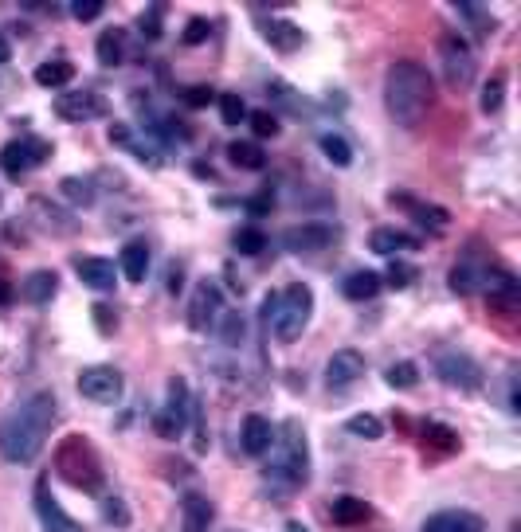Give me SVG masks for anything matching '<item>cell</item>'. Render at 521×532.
<instances>
[{"label": "cell", "mask_w": 521, "mask_h": 532, "mask_svg": "<svg viewBox=\"0 0 521 532\" xmlns=\"http://www.w3.org/2000/svg\"><path fill=\"white\" fill-rule=\"evenodd\" d=\"M63 196H67V200H83V204H91V200H95V192H91V180H79V177L63 180Z\"/></svg>", "instance_id": "cell-40"}, {"label": "cell", "mask_w": 521, "mask_h": 532, "mask_svg": "<svg viewBox=\"0 0 521 532\" xmlns=\"http://www.w3.org/2000/svg\"><path fill=\"white\" fill-rule=\"evenodd\" d=\"M189 392H185V380H173L169 384V403L157 411V419H153V427H157V435L161 439H177L181 431H185V419H189Z\"/></svg>", "instance_id": "cell-12"}, {"label": "cell", "mask_w": 521, "mask_h": 532, "mask_svg": "<svg viewBox=\"0 0 521 532\" xmlns=\"http://www.w3.org/2000/svg\"><path fill=\"white\" fill-rule=\"evenodd\" d=\"M369 247H373L377 255H384V259H396V255H404V251H416L420 239L408 235V231H400V227H377V231L369 235Z\"/></svg>", "instance_id": "cell-17"}, {"label": "cell", "mask_w": 521, "mask_h": 532, "mask_svg": "<svg viewBox=\"0 0 521 532\" xmlns=\"http://www.w3.org/2000/svg\"><path fill=\"white\" fill-rule=\"evenodd\" d=\"M75 274L83 278V286H91L98 294H106V290L118 286V270H114L110 259H79V263H75Z\"/></svg>", "instance_id": "cell-19"}, {"label": "cell", "mask_w": 521, "mask_h": 532, "mask_svg": "<svg viewBox=\"0 0 521 532\" xmlns=\"http://www.w3.org/2000/svg\"><path fill=\"white\" fill-rule=\"evenodd\" d=\"M71 16L75 20H95V16H102V0H79V4H71Z\"/></svg>", "instance_id": "cell-43"}, {"label": "cell", "mask_w": 521, "mask_h": 532, "mask_svg": "<svg viewBox=\"0 0 521 532\" xmlns=\"http://www.w3.org/2000/svg\"><path fill=\"white\" fill-rule=\"evenodd\" d=\"M95 51H98V63H102V67H118V63L126 59V32H122V28L102 32Z\"/></svg>", "instance_id": "cell-29"}, {"label": "cell", "mask_w": 521, "mask_h": 532, "mask_svg": "<svg viewBox=\"0 0 521 532\" xmlns=\"http://www.w3.org/2000/svg\"><path fill=\"white\" fill-rule=\"evenodd\" d=\"M126 392L122 384V372L110 368V364H91L79 372V396L91 399V403H118Z\"/></svg>", "instance_id": "cell-9"}, {"label": "cell", "mask_w": 521, "mask_h": 532, "mask_svg": "<svg viewBox=\"0 0 521 532\" xmlns=\"http://www.w3.org/2000/svg\"><path fill=\"white\" fill-rule=\"evenodd\" d=\"M48 157H51V145L44 137H16V141H8L0 149V169L12 180H20L28 177L32 169H40Z\"/></svg>", "instance_id": "cell-6"}, {"label": "cell", "mask_w": 521, "mask_h": 532, "mask_svg": "<svg viewBox=\"0 0 521 532\" xmlns=\"http://www.w3.org/2000/svg\"><path fill=\"white\" fill-rule=\"evenodd\" d=\"M247 122H251V130L259 137H275L279 133V118L271 110H255V114H247Z\"/></svg>", "instance_id": "cell-39"}, {"label": "cell", "mask_w": 521, "mask_h": 532, "mask_svg": "<svg viewBox=\"0 0 521 532\" xmlns=\"http://www.w3.org/2000/svg\"><path fill=\"white\" fill-rule=\"evenodd\" d=\"M263 36H267V44H275L279 51H294V47L302 44V28L290 24V20H263Z\"/></svg>", "instance_id": "cell-28"}, {"label": "cell", "mask_w": 521, "mask_h": 532, "mask_svg": "<svg viewBox=\"0 0 521 532\" xmlns=\"http://www.w3.org/2000/svg\"><path fill=\"white\" fill-rule=\"evenodd\" d=\"M482 290H486V298H490V306H498V310L514 313L521 302V286L518 278L510 274V270H502V266H490V270H482V282H478Z\"/></svg>", "instance_id": "cell-13"}, {"label": "cell", "mask_w": 521, "mask_h": 532, "mask_svg": "<svg viewBox=\"0 0 521 532\" xmlns=\"http://www.w3.org/2000/svg\"><path fill=\"white\" fill-rule=\"evenodd\" d=\"M435 102V79L427 71L424 63L416 59H396L384 75V110L396 126L404 130H416L420 122L427 118Z\"/></svg>", "instance_id": "cell-2"}, {"label": "cell", "mask_w": 521, "mask_h": 532, "mask_svg": "<svg viewBox=\"0 0 521 532\" xmlns=\"http://www.w3.org/2000/svg\"><path fill=\"white\" fill-rule=\"evenodd\" d=\"M220 114H224V126H243L247 122V106L239 94H220Z\"/></svg>", "instance_id": "cell-35"}, {"label": "cell", "mask_w": 521, "mask_h": 532, "mask_svg": "<svg viewBox=\"0 0 521 532\" xmlns=\"http://www.w3.org/2000/svg\"><path fill=\"white\" fill-rule=\"evenodd\" d=\"M181 513H185V532H208L212 517H216V509H212V501L204 493H185Z\"/></svg>", "instance_id": "cell-21"}, {"label": "cell", "mask_w": 521, "mask_h": 532, "mask_svg": "<svg viewBox=\"0 0 521 532\" xmlns=\"http://www.w3.org/2000/svg\"><path fill=\"white\" fill-rule=\"evenodd\" d=\"M12 294H16V290H12V282L0 274V306H8V302H12Z\"/></svg>", "instance_id": "cell-47"}, {"label": "cell", "mask_w": 521, "mask_h": 532, "mask_svg": "<svg viewBox=\"0 0 521 532\" xmlns=\"http://www.w3.org/2000/svg\"><path fill=\"white\" fill-rule=\"evenodd\" d=\"M330 517H333V525H365L369 517H373V509L361 501V497H353V493H345V497H333V505H330Z\"/></svg>", "instance_id": "cell-20"}, {"label": "cell", "mask_w": 521, "mask_h": 532, "mask_svg": "<svg viewBox=\"0 0 521 532\" xmlns=\"http://www.w3.org/2000/svg\"><path fill=\"white\" fill-rule=\"evenodd\" d=\"M59 403L51 392H36L20 407H12L0 423V458L8 466H32L40 458V450L48 446V435L55 427V411Z\"/></svg>", "instance_id": "cell-1"}, {"label": "cell", "mask_w": 521, "mask_h": 532, "mask_svg": "<svg viewBox=\"0 0 521 532\" xmlns=\"http://www.w3.org/2000/svg\"><path fill=\"white\" fill-rule=\"evenodd\" d=\"M185 102H189V106H208V102H212V90H208V87H192L189 94H185Z\"/></svg>", "instance_id": "cell-45"}, {"label": "cell", "mask_w": 521, "mask_h": 532, "mask_svg": "<svg viewBox=\"0 0 521 532\" xmlns=\"http://www.w3.org/2000/svg\"><path fill=\"white\" fill-rule=\"evenodd\" d=\"M236 251L239 255H263V251H267V235H263L259 227H239Z\"/></svg>", "instance_id": "cell-33"}, {"label": "cell", "mask_w": 521, "mask_h": 532, "mask_svg": "<svg viewBox=\"0 0 521 532\" xmlns=\"http://www.w3.org/2000/svg\"><path fill=\"white\" fill-rule=\"evenodd\" d=\"M55 114L63 122L83 126V122H95V118L106 114V102H102V94H95V90H67V94L55 98Z\"/></svg>", "instance_id": "cell-11"}, {"label": "cell", "mask_w": 521, "mask_h": 532, "mask_svg": "<svg viewBox=\"0 0 521 532\" xmlns=\"http://www.w3.org/2000/svg\"><path fill=\"white\" fill-rule=\"evenodd\" d=\"M392 204H404V208L416 216V223H420V227H427L431 235L447 231V223H451V216H447L443 208H435V204H416V200H408V196H392Z\"/></svg>", "instance_id": "cell-24"}, {"label": "cell", "mask_w": 521, "mask_h": 532, "mask_svg": "<svg viewBox=\"0 0 521 532\" xmlns=\"http://www.w3.org/2000/svg\"><path fill=\"white\" fill-rule=\"evenodd\" d=\"M71 79H75V63H71V59H44V63L36 67V83L48 90L67 87Z\"/></svg>", "instance_id": "cell-25"}, {"label": "cell", "mask_w": 521, "mask_h": 532, "mask_svg": "<svg viewBox=\"0 0 521 532\" xmlns=\"http://www.w3.org/2000/svg\"><path fill=\"white\" fill-rule=\"evenodd\" d=\"M142 36H149V40L161 36V8H149L142 16Z\"/></svg>", "instance_id": "cell-44"}, {"label": "cell", "mask_w": 521, "mask_h": 532, "mask_svg": "<svg viewBox=\"0 0 521 532\" xmlns=\"http://www.w3.org/2000/svg\"><path fill=\"white\" fill-rule=\"evenodd\" d=\"M228 157H232L236 169H247V173H259V169L267 165V153H263L255 141H232V145H228Z\"/></svg>", "instance_id": "cell-30"}, {"label": "cell", "mask_w": 521, "mask_h": 532, "mask_svg": "<svg viewBox=\"0 0 521 532\" xmlns=\"http://www.w3.org/2000/svg\"><path fill=\"white\" fill-rule=\"evenodd\" d=\"M102 517H106V521H118V525H126V521H130V513H126V505H122V497H106V501H102Z\"/></svg>", "instance_id": "cell-42"}, {"label": "cell", "mask_w": 521, "mask_h": 532, "mask_svg": "<svg viewBox=\"0 0 521 532\" xmlns=\"http://www.w3.org/2000/svg\"><path fill=\"white\" fill-rule=\"evenodd\" d=\"M435 372L447 388H459V392H478L482 388V364L471 353H459V349H443L435 356Z\"/></svg>", "instance_id": "cell-7"}, {"label": "cell", "mask_w": 521, "mask_h": 532, "mask_svg": "<svg viewBox=\"0 0 521 532\" xmlns=\"http://www.w3.org/2000/svg\"><path fill=\"white\" fill-rule=\"evenodd\" d=\"M224 337H228V341H236V337H243V321H239L236 313H228V325H224Z\"/></svg>", "instance_id": "cell-46"}, {"label": "cell", "mask_w": 521, "mask_h": 532, "mask_svg": "<svg viewBox=\"0 0 521 532\" xmlns=\"http://www.w3.org/2000/svg\"><path fill=\"white\" fill-rule=\"evenodd\" d=\"M361 376H365V356L357 353V349H337L330 356V364H326V384H330L333 392L353 388Z\"/></svg>", "instance_id": "cell-14"}, {"label": "cell", "mask_w": 521, "mask_h": 532, "mask_svg": "<svg viewBox=\"0 0 521 532\" xmlns=\"http://www.w3.org/2000/svg\"><path fill=\"white\" fill-rule=\"evenodd\" d=\"M208 32H212V24H208L204 16H192L189 28H185V44H204V40H208Z\"/></svg>", "instance_id": "cell-41"}, {"label": "cell", "mask_w": 521, "mask_h": 532, "mask_svg": "<svg viewBox=\"0 0 521 532\" xmlns=\"http://www.w3.org/2000/svg\"><path fill=\"white\" fill-rule=\"evenodd\" d=\"M12 59V44L4 40V32H0V63H8Z\"/></svg>", "instance_id": "cell-48"}, {"label": "cell", "mask_w": 521, "mask_h": 532, "mask_svg": "<svg viewBox=\"0 0 521 532\" xmlns=\"http://www.w3.org/2000/svg\"><path fill=\"white\" fill-rule=\"evenodd\" d=\"M345 427H349V435H357V439H369V443L384 435V423H380L377 415H369V411H365V415H353Z\"/></svg>", "instance_id": "cell-34"}, {"label": "cell", "mask_w": 521, "mask_h": 532, "mask_svg": "<svg viewBox=\"0 0 521 532\" xmlns=\"http://www.w3.org/2000/svg\"><path fill=\"white\" fill-rule=\"evenodd\" d=\"M502 94H506V79L494 75V79L482 87V114H498V110H502Z\"/></svg>", "instance_id": "cell-36"}, {"label": "cell", "mask_w": 521, "mask_h": 532, "mask_svg": "<svg viewBox=\"0 0 521 532\" xmlns=\"http://www.w3.org/2000/svg\"><path fill=\"white\" fill-rule=\"evenodd\" d=\"M36 513H40V525H44V532H83V525L51 497L48 489V478L36 486Z\"/></svg>", "instance_id": "cell-15"}, {"label": "cell", "mask_w": 521, "mask_h": 532, "mask_svg": "<svg viewBox=\"0 0 521 532\" xmlns=\"http://www.w3.org/2000/svg\"><path fill=\"white\" fill-rule=\"evenodd\" d=\"M318 145H322V153H326L330 165H337V169H349V165H353V145H349L341 133H322Z\"/></svg>", "instance_id": "cell-31"}, {"label": "cell", "mask_w": 521, "mask_h": 532, "mask_svg": "<svg viewBox=\"0 0 521 532\" xmlns=\"http://www.w3.org/2000/svg\"><path fill=\"white\" fill-rule=\"evenodd\" d=\"M216 310H220V290L212 286V282H204L200 286V294H196V302H192V317H189V325L192 329H204L212 317H216Z\"/></svg>", "instance_id": "cell-26"}, {"label": "cell", "mask_w": 521, "mask_h": 532, "mask_svg": "<svg viewBox=\"0 0 521 532\" xmlns=\"http://www.w3.org/2000/svg\"><path fill=\"white\" fill-rule=\"evenodd\" d=\"M283 532H310V529H306V525H302V521H290V525H286Z\"/></svg>", "instance_id": "cell-49"}, {"label": "cell", "mask_w": 521, "mask_h": 532, "mask_svg": "<svg viewBox=\"0 0 521 532\" xmlns=\"http://www.w3.org/2000/svg\"><path fill=\"white\" fill-rule=\"evenodd\" d=\"M380 274L377 270H353L345 282H341V294L349 298V302H369V298H377L380 294Z\"/></svg>", "instance_id": "cell-23"}, {"label": "cell", "mask_w": 521, "mask_h": 532, "mask_svg": "<svg viewBox=\"0 0 521 532\" xmlns=\"http://www.w3.org/2000/svg\"><path fill=\"white\" fill-rule=\"evenodd\" d=\"M337 239L330 223H318V220H306V223H294L283 231V247L290 255H318V251H330V243Z\"/></svg>", "instance_id": "cell-10"}, {"label": "cell", "mask_w": 521, "mask_h": 532, "mask_svg": "<svg viewBox=\"0 0 521 532\" xmlns=\"http://www.w3.org/2000/svg\"><path fill=\"white\" fill-rule=\"evenodd\" d=\"M263 313H267V325L275 333V341L294 345L306 325H310V313H314V290L306 282H290L283 294H267L263 298Z\"/></svg>", "instance_id": "cell-4"}, {"label": "cell", "mask_w": 521, "mask_h": 532, "mask_svg": "<svg viewBox=\"0 0 521 532\" xmlns=\"http://www.w3.org/2000/svg\"><path fill=\"white\" fill-rule=\"evenodd\" d=\"M380 282H384V286L404 290V286H412V282H416V266H408V263H400V259H396V263L388 266V274H384Z\"/></svg>", "instance_id": "cell-37"}, {"label": "cell", "mask_w": 521, "mask_h": 532, "mask_svg": "<svg viewBox=\"0 0 521 532\" xmlns=\"http://www.w3.org/2000/svg\"><path fill=\"white\" fill-rule=\"evenodd\" d=\"M122 274L130 282H145V274H149V247H145L142 239L122 247Z\"/></svg>", "instance_id": "cell-27"}, {"label": "cell", "mask_w": 521, "mask_h": 532, "mask_svg": "<svg viewBox=\"0 0 521 532\" xmlns=\"http://www.w3.org/2000/svg\"><path fill=\"white\" fill-rule=\"evenodd\" d=\"M424 443L439 446V450H455V446H459V435H455L451 427H439V423H431V427L424 431Z\"/></svg>", "instance_id": "cell-38"}, {"label": "cell", "mask_w": 521, "mask_h": 532, "mask_svg": "<svg viewBox=\"0 0 521 532\" xmlns=\"http://www.w3.org/2000/svg\"><path fill=\"white\" fill-rule=\"evenodd\" d=\"M55 470L75 489H98L102 486V466H98L95 446L83 435H71L67 443L55 450Z\"/></svg>", "instance_id": "cell-5"}, {"label": "cell", "mask_w": 521, "mask_h": 532, "mask_svg": "<svg viewBox=\"0 0 521 532\" xmlns=\"http://www.w3.org/2000/svg\"><path fill=\"white\" fill-rule=\"evenodd\" d=\"M267 482L279 489H298L310 478V450H306V435L302 427L290 419L275 431V443L267 450V466H263Z\"/></svg>", "instance_id": "cell-3"}, {"label": "cell", "mask_w": 521, "mask_h": 532, "mask_svg": "<svg viewBox=\"0 0 521 532\" xmlns=\"http://www.w3.org/2000/svg\"><path fill=\"white\" fill-rule=\"evenodd\" d=\"M239 443L243 450L251 454V458H263L271 443H275V427H271V419H263V415H247L243 419V435H239Z\"/></svg>", "instance_id": "cell-18"}, {"label": "cell", "mask_w": 521, "mask_h": 532, "mask_svg": "<svg viewBox=\"0 0 521 532\" xmlns=\"http://www.w3.org/2000/svg\"><path fill=\"white\" fill-rule=\"evenodd\" d=\"M55 290H59V278H55L51 270H36V274H28V278L20 282V294H24V302H32V306H48L51 298H55Z\"/></svg>", "instance_id": "cell-22"}, {"label": "cell", "mask_w": 521, "mask_h": 532, "mask_svg": "<svg viewBox=\"0 0 521 532\" xmlns=\"http://www.w3.org/2000/svg\"><path fill=\"white\" fill-rule=\"evenodd\" d=\"M384 380H388V388L408 392V388H416V384H420V368H416L412 360H396V364H388Z\"/></svg>", "instance_id": "cell-32"}, {"label": "cell", "mask_w": 521, "mask_h": 532, "mask_svg": "<svg viewBox=\"0 0 521 532\" xmlns=\"http://www.w3.org/2000/svg\"><path fill=\"white\" fill-rule=\"evenodd\" d=\"M420 532H486V521L471 509H443L431 513Z\"/></svg>", "instance_id": "cell-16"}, {"label": "cell", "mask_w": 521, "mask_h": 532, "mask_svg": "<svg viewBox=\"0 0 521 532\" xmlns=\"http://www.w3.org/2000/svg\"><path fill=\"white\" fill-rule=\"evenodd\" d=\"M439 55H443V75L451 87H467L474 79V51L463 32H447L439 40Z\"/></svg>", "instance_id": "cell-8"}]
</instances>
